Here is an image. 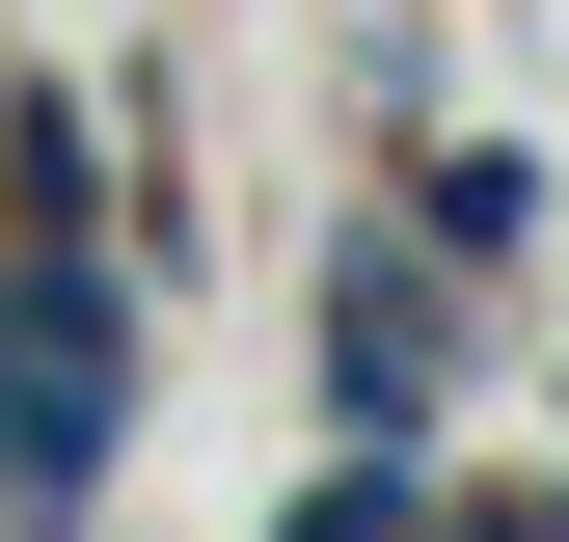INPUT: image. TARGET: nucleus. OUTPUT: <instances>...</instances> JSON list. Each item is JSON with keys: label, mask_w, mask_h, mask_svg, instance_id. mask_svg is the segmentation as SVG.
<instances>
[{"label": "nucleus", "mask_w": 569, "mask_h": 542, "mask_svg": "<svg viewBox=\"0 0 569 542\" xmlns=\"http://www.w3.org/2000/svg\"><path fill=\"white\" fill-rule=\"evenodd\" d=\"M0 434H28L54 515L109 489V434H136V271L109 244H28V271H0Z\"/></svg>", "instance_id": "obj_1"}, {"label": "nucleus", "mask_w": 569, "mask_h": 542, "mask_svg": "<svg viewBox=\"0 0 569 542\" xmlns=\"http://www.w3.org/2000/svg\"><path fill=\"white\" fill-rule=\"evenodd\" d=\"M435 406H461V244L435 218H407V244L352 218L326 244V434H435Z\"/></svg>", "instance_id": "obj_2"}, {"label": "nucleus", "mask_w": 569, "mask_h": 542, "mask_svg": "<svg viewBox=\"0 0 569 542\" xmlns=\"http://www.w3.org/2000/svg\"><path fill=\"white\" fill-rule=\"evenodd\" d=\"M82 190H109V163H82V109H54V82H0V218H28V244H82Z\"/></svg>", "instance_id": "obj_3"}, {"label": "nucleus", "mask_w": 569, "mask_h": 542, "mask_svg": "<svg viewBox=\"0 0 569 542\" xmlns=\"http://www.w3.org/2000/svg\"><path fill=\"white\" fill-rule=\"evenodd\" d=\"M299 542H461V515H435V489H407V434H352V461H326V489H299Z\"/></svg>", "instance_id": "obj_4"}, {"label": "nucleus", "mask_w": 569, "mask_h": 542, "mask_svg": "<svg viewBox=\"0 0 569 542\" xmlns=\"http://www.w3.org/2000/svg\"><path fill=\"white\" fill-rule=\"evenodd\" d=\"M407 218H435V244L488 271V244H516V218H542V190H516V163H488V136H435V163H407Z\"/></svg>", "instance_id": "obj_5"}, {"label": "nucleus", "mask_w": 569, "mask_h": 542, "mask_svg": "<svg viewBox=\"0 0 569 542\" xmlns=\"http://www.w3.org/2000/svg\"><path fill=\"white\" fill-rule=\"evenodd\" d=\"M0 542H54V489H28V434H0Z\"/></svg>", "instance_id": "obj_6"}]
</instances>
